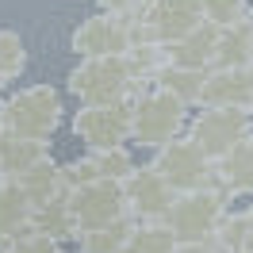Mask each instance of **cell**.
Listing matches in <instances>:
<instances>
[{"label":"cell","instance_id":"cell-1","mask_svg":"<svg viewBox=\"0 0 253 253\" xmlns=\"http://www.w3.org/2000/svg\"><path fill=\"white\" fill-rule=\"evenodd\" d=\"M146 84L134 77L130 62L123 58H88L77 62L69 73V92L81 100V108H100V104H126L142 92Z\"/></svg>","mask_w":253,"mask_h":253},{"label":"cell","instance_id":"cell-2","mask_svg":"<svg viewBox=\"0 0 253 253\" xmlns=\"http://www.w3.org/2000/svg\"><path fill=\"white\" fill-rule=\"evenodd\" d=\"M62 92L50 88V84H31V88H19L16 96L4 100L0 111V126L12 130L19 138H31V142L50 146V138L58 134L62 126Z\"/></svg>","mask_w":253,"mask_h":253},{"label":"cell","instance_id":"cell-3","mask_svg":"<svg viewBox=\"0 0 253 253\" xmlns=\"http://www.w3.org/2000/svg\"><path fill=\"white\" fill-rule=\"evenodd\" d=\"M226 215H230V196L211 184L200 192H180L165 215V226L173 230L176 246H200V242H215Z\"/></svg>","mask_w":253,"mask_h":253},{"label":"cell","instance_id":"cell-4","mask_svg":"<svg viewBox=\"0 0 253 253\" xmlns=\"http://www.w3.org/2000/svg\"><path fill=\"white\" fill-rule=\"evenodd\" d=\"M134 104V130H130V142L146 146V150H161L173 138H180L188 130V104L176 100L173 92H165L158 84H146L142 92L130 100Z\"/></svg>","mask_w":253,"mask_h":253},{"label":"cell","instance_id":"cell-5","mask_svg":"<svg viewBox=\"0 0 253 253\" xmlns=\"http://www.w3.org/2000/svg\"><path fill=\"white\" fill-rule=\"evenodd\" d=\"M253 134V111L246 108H196L188 119V138L211 165H219L238 142Z\"/></svg>","mask_w":253,"mask_h":253},{"label":"cell","instance_id":"cell-6","mask_svg":"<svg viewBox=\"0 0 253 253\" xmlns=\"http://www.w3.org/2000/svg\"><path fill=\"white\" fill-rule=\"evenodd\" d=\"M200 23H204L200 0H146L142 16L134 19V42L173 46Z\"/></svg>","mask_w":253,"mask_h":253},{"label":"cell","instance_id":"cell-7","mask_svg":"<svg viewBox=\"0 0 253 253\" xmlns=\"http://www.w3.org/2000/svg\"><path fill=\"white\" fill-rule=\"evenodd\" d=\"M69 46L81 62L88 58H123L134 46V23L115 12H92L84 16L69 35Z\"/></svg>","mask_w":253,"mask_h":253},{"label":"cell","instance_id":"cell-8","mask_svg":"<svg viewBox=\"0 0 253 253\" xmlns=\"http://www.w3.org/2000/svg\"><path fill=\"white\" fill-rule=\"evenodd\" d=\"M150 165L161 173V180H165L176 196L215 184V165L200 154V146L192 142L188 134H180V138H173L169 146L154 150V161H150Z\"/></svg>","mask_w":253,"mask_h":253},{"label":"cell","instance_id":"cell-9","mask_svg":"<svg viewBox=\"0 0 253 253\" xmlns=\"http://www.w3.org/2000/svg\"><path fill=\"white\" fill-rule=\"evenodd\" d=\"M134 130V104H100V108H81L73 115V134L84 150H119L130 142Z\"/></svg>","mask_w":253,"mask_h":253},{"label":"cell","instance_id":"cell-10","mask_svg":"<svg viewBox=\"0 0 253 253\" xmlns=\"http://www.w3.org/2000/svg\"><path fill=\"white\" fill-rule=\"evenodd\" d=\"M69 207H73L77 234L111 226L119 219H130L126 215V200H123V184H115V180H96V184L73 188L69 192Z\"/></svg>","mask_w":253,"mask_h":253},{"label":"cell","instance_id":"cell-11","mask_svg":"<svg viewBox=\"0 0 253 253\" xmlns=\"http://www.w3.org/2000/svg\"><path fill=\"white\" fill-rule=\"evenodd\" d=\"M123 200H126V215L134 222H165L176 192L161 180V173L154 165H138L123 180Z\"/></svg>","mask_w":253,"mask_h":253},{"label":"cell","instance_id":"cell-12","mask_svg":"<svg viewBox=\"0 0 253 253\" xmlns=\"http://www.w3.org/2000/svg\"><path fill=\"white\" fill-rule=\"evenodd\" d=\"M134 169H138V165H134V158H130L126 146H119V150H84V158L62 165V184L69 192L84 188V184H96V180H115V184H123Z\"/></svg>","mask_w":253,"mask_h":253},{"label":"cell","instance_id":"cell-13","mask_svg":"<svg viewBox=\"0 0 253 253\" xmlns=\"http://www.w3.org/2000/svg\"><path fill=\"white\" fill-rule=\"evenodd\" d=\"M200 108H253V65L246 69H211Z\"/></svg>","mask_w":253,"mask_h":253},{"label":"cell","instance_id":"cell-14","mask_svg":"<svg viewBox=\"0 0 253 253\" xmlns=\"http://www.w3.org/2000/svg\"><path fill=\"white\" fill-rule=\"evenodd\" d=\"M219 39H222V27H215V23L204 19V23H200L196 31H188L180 42L165 46V62L180 65V69H215Z\"/></svg>","mask_w":253,"mask_h":253},{"label":"cell","instance_id":"cell-15","mask_svg":"<svg viewBox=\"0 0 253 253\" xmlns=\"http://www.w3.org/2000/svg\"><path fill=\"white\" fill-rule=\"evenodd\" d=\"M31 230L35 234L50 238V242H77V222H73V207H69V192L35 204L31 211Z\"/></svg>","mask_w":253,"mask_h":253},{"label":"cell","instance_id":"cell-16","mask_svg":"<svg viewBox=\"0 0 253 253\" xmlns=\"http://www.w3.org/2000/svg\"><path fill=\"white\" fill-rule=\"evenodd\" d=\"M215 188H222L230 200L234 196H253V134L246 142H238L215 165Z\"/></svg>","mask_w":253,"mask_h":253},{"label":"cell","instance_id":"cell-17","mask_svg":"<svg viewBox=\"0 0 253 253\" xmlns=\"http://www.w3.org/2000/svg\"><path fill=\"white\" fill-rule=\"evenodd\" d=\"M50 154V146L42 142H31V138H19L12 130H4L0 126V180H19V176L27 173L31 165Z\"/></svg>","mask_w":253,"mask_h":253},{"label":"cell","instance_id":"cell-18","mask_svg":"<svg viewBox=\"0 0 253 253\" xmlns=\"http://www.w3.org/2000/svg\"><path fill=\"white\" fill-rule=\"evenodd\" d=\"M246 65H253V12L250 19L222 27L219 54H215V69H246Z\"/></svg>","mask_w":253,"mask_h":253},{"label":"cell","instance_id":"cell-19","mask_svg":"<svg viewBox=\"0 0 253 253\" xmlns=\"http://www.w3.org/2000/svg\"><path fill=\"white\" fill-rule=\"evenodd\" d=\"M31 196L19 188L16 180H0V242L31 230Z\"/></svg>","mask_w":253,"mask_h":253},{"label":"cell","instance_id":"cell-20","mask_svg":"<svg viewBox=\"0 0 253 253\" xmlns=\"http://www.w3.org/2000/svg\"><path fill=\"white\" fill-rule=\"evenodd\" d=\"M207 73H211V69H180V65H165L154 84H158V88H165V92H173L176 100H184L188 108H200Z\"/></svg>","mask_w":253,"mask_h":253},{"label":"cell","instance_id":"cell-21","mask_svg":"<svg viewBox=\"0 0 253 253\" xmlns=\"http://www.w3.org/2000/svg\"><path fill=\"white\" fill-rule=\"evenodd\" d=\"M16 184L27 192V196H31V204H42V200H54V196L69 192V188L62 184V165L50 158V154L39 161V165H31V169L19 176Z\"/></svg>","mask_w":253,"mask_h":253},{"label":"cell","instance_id":"cell-22","mask_svg":"<svg viewBox=\"0 0 253 253\" xmlns=\"http://www.w3.org/2000/svg\"><path fill=\"white\" fill-rule=\"evenodd\" d=\"M134 226H138L134 219H119L111 226H100V230H84V234H77V246H81L77 253H123Z\"/></svg>","mask_w":253,"mask_h":253},{"label":"cell","instance_id":"cell-23","mask_svg":"<svg viewBox=\"0 0 253 253\" xmlns=\"http://www.w3.org/2000/svg\"><path fill=\"white\" fill-rule=\"evenodd\" d=\"M215 242H219L226 253H253V207L230 211V215L222 219Z\"/></svg>","mask_w":253,"mask_h":253},{"label":"cell","instance_id":"cell-24","mask_svg":"<svg viewBox=\"0 0 253 253\" xmlns=\"http://www.w3.org/2000/svg\"><path fill=\"white\" fill-rule=\"evenodd\" d=\"M176 250L180 246L165 222H138L123 253H176Z\"/></svg>","mask_w":253,"mask_h":253},{"label":"cell","instance_id":"cell-25","mask_svg":"<svg viewBox=\"0 0 253 253\" xmlns=\"http://www.w3.org/2000/svg\"><path fill=\"white\" fill-rule=\"evenodd\" d=\"M23 69H27V46H23V39L19 31H0V88L4 84H12V81L23 77Z\"/></svg>","mask_w":253,"mask_h":253},{"label":"cell","instance_id":"cell-26","mask_svg":"<svg viewBox=\"0 0 253 253\" xmlns=\"http://www.w3.org/2000/svg\"><path fill=\"white\" fill-rule=\"evenodd\" d=\"M126 62H130L134 77L142 81V84H154L158 73L169 65V62H165V46H158V42H134L130 54H126Z\"/></svg>","mask_w":253,"mask_h":253},{"label":"cell","instance_id":"cell-27","mask_svg":"<svg viewBox=\"0 0 253 253\" xmlns=\"http://www.w3.org/2000/svg\"><path fill=\"white\" fill-rule=\"evenodd\" d=\"M200 12L215 27H230L238 19H250V4L246 0H200Z\"/></svg>","mask_w":253,"mask_h":253},{"label":"cell","instance_id":"cell-28","mask_svg":"<svg viewBox=\"0 0 253 253\" xmlns=\"http://www.w3.org/2000/svg\"><path fill=\"white\" fill-rule=\"evenodd\" d=\"M0 253H62L58 242H50V238L35 234V230H23L16 238H4L0 242Z\"/></svg>","mask_w":253,"mask_h":253},{"label":"cell","instance_id":"cell-29","mask_svg":"<svg viewBox=\"0 0 253 253\" xmlns=\"http://www.w3.org/2000/svg\"><path fill=\"white\" fill-rule=\"evenodd\" d=\"M142 8H146V0H100V12H115V16L130 19V23L142 16Z\"/></svg>","mask_w":253,"mask_h":253},{"label":"cell","instance_id":"cell-30","mask_svg":"<svg viewBox=\"0 0 253 253\" xmlns=\"http://www.w3.org/2000/svg\"><path fill=\"white\" fill-rule=\"evenodd\" d=\"M176 253H226L219 242H200V246H180Z\"/></svg>","mask_w":253,"mask_h":253},{"label":"cell","instance_id":"cell-31","mask_svg":"<svg viewBox=\"0 0 253 253\" xmlns=\"http://www.w3.org/2000/svg\"><path fill=\"white\" fill-rule=\"evenodd\" d=\"M0 111H4V100H0Z\"/></svg>","mask_w":253,"mask_h":253},{"label":"cell","instance_id":"cell-32","mask_svg":"<svg viewBox=\"0 0 253 253\" xmlns=\"http://www.w3.org/2000/svg\"><path fill=\"white\" fill-rule=\"evenodd\" d=\"M250 111H253V108H250Z\"/></svg>","mask_w":253,"mask_h":253}]
</instances>
